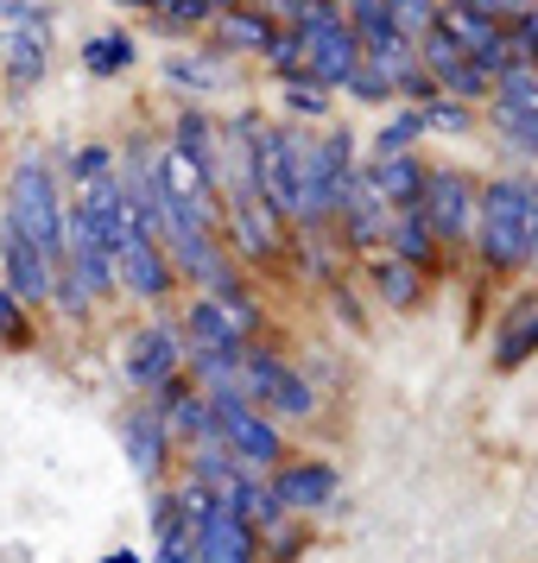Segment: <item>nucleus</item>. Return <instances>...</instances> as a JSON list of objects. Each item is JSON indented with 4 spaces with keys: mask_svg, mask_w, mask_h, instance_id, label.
Returning a JSON list of instances; mask_svg holds the SVG:
<instances>
[{
    "mask_svg": "<svg viewBox=\"0 0 538 563\" xmlns=\"http://www.w3.org/2000/svg\"><path fill=\"white\" fill-rule=\"evenodd\" d=\"M475 254L487 273L538 266V172H501L475 184Z\"/></svg>",
    "mask_w": 538,
    "mask_h": 563,
    "instance_id": "f257e3e1",
    "label": "nucleus"
},
{
    "mask_svg": "<svg viewBox=\"0 0 538 563\" xmlns=\"http://www.w3.org/2000/svg\"><path fill=\"white\" fill-rule=\"evenodd\" d=\"M64 216H70V203H64V184H57L52 158L26 153L13 172H7L0 222L20 234V241H32V247L57 266V260H64Z\"/></svg>",
    "mask_w": 538,
    "mask_h": 563,
    "instance_id": "f03ea898",
    "label": "nucleus"
},
{
    "mask_svg": "<svg viewBox=\"0 0 538 563\" xmlns=\"http://www.w3.org/2000/svg\"><path fill=\"white\" fill-rule=\"evenodd\" d=\"M209 411H216V437H222V450L234 456L241 475H273L285 462V437L260 406L234 399L229 386H222V393H209Z\"/></svg>",
    "mask_w": 538,
    "mask_h": 563,
    "instance_id": "7ed1b4c3",
    "label": "nucleus"
},
{
    "mask_svg": "<svg viewBox=\"0 0 538 563\" xmlns=\"http://www.w3.org/2000/svg\"><path fill=\"white\" fill-rule=\"evenodd\" d=\"M121 380L140 393V399H158L172 380H184V335L172 317H153V323H140L128 335V349H121Z\"/></svg>",
    "mask_w": 538,
    "mask_h": 563,
    "instance_id": "20e7f679",
    "label": "nucleus"
},
{
    "mask_svg": "<svg viewBox=\"0 0 538 563\" xmlns=\"http://www.w3.org/2000/svg\"><path fill=\"white\" fill-rule=\"evenodd\" d=\"M425 229L437 234V247H462L475 234V178L457 165H431L425 172V197H418Z\"/></svg>",
    "mask_w": 538,
    "mask_h": 563,
    "instance_id": "39448f33",
    "label": "nucleus"
},
{
    "mask_svg": "<svg viewBox=\"0 0 538 563\" xmlns=\"http://www.w3.org/2000/svg\"><path fill=\"white\" fill-rule=\"evenodd\" d=\"M108 260H114V291H133L140 305H165L178 291V273H172V260H165V247H158L153 234L133 229Z\"/></svg>",
    "mask_w": 538,
    "mask_h": 563,
    "instance_id": "423d86ee",
    "label": "nucleus"
},
{
    "mask_svg": "<svg viewBox=\"0 0 538 563\" xmlns=\"http://www.w3.org/2000/svg\"><path fill=\"white\" fill-rule=\"evenodd\" d=\"M121 456H128V468L146 487H158L165 475H172V431H165L158 406H146V399H140V406L121 418Z\"/></svg>",
    "mask_w": 538,
    "mask_h": 563,
    "instance_id": "0eeeda50",
    "label": "nucleus"
},
{
    "mask_svg": "<svg viewBox=\"0 0 538 563\" xmlns=\"http://www.w3.org/2000/svg\"><path fill=\"white\" fill-rule=\"evenodd\" d=\"M273 494H279V507L298 519V512H323L336 500V487H342V475H336V462L323 456H285L273 475Z\"/></svg>",
    "mask_w": 538,
    "mask_h": 563,
    "instance_id": "6e6552de",
    "label": "nucleus"
},
{
    "mask_svg": "<svg viewBox=\"0 0 538 563\" xmlns=\"http://www.w3.org/2000/svg\"><path fill=\"white\" fill-rule=\"evenodd\" d=\"M0 285L20 298L26 310H39V305H52V291H57V266L32 241H20V234L0 222Z\"/></svg>",
    "mask_w": 538,
    "mask_h": 563,
    "instance_id": "1a4fd4ad",
    "label": "nucleus"
},
{
    "mask_svg": "<svg viewBox=\"0 0 538 563\" xmlns=\"http://www.w3.org/2000/svg\"><path fill=\"white\" fill-rule=\"evenodd\" d=\"M52 70V13H32L26 26H0V77L13 89H32Z\"/></svg>",
    "mask_w": 538,
    "mask_h": 563,
    "instance_id": "9d476101",
    "label": "nucleus"
},
{
    "mask_svg": "<svg viewBox=\"0 0 538 563\" xmlns=\"http://www.w3.org/2000/svg\"><path fill=\"white\" fill-rule=\"evenodd\" d=\"M197 538H204V512L184 507V494H153V558L146 563H197Z\"/></svg>",
    "mask_w": 538,
    "mask_h": 563,
    "instance_id": "9b49d317",
    "label": "nucleus"
},
{
    "mask_svg": "<svg viewBox=\"0 0 538 563\" xmlns=\"http://www.w3.org/2000/svg\"><path fill=\"white\" fill-rule=\"evenodd\" d=\"M146 406H158L165 431H172V450H190V443L216 437V411H209V393H197L190 380H172L165 393H158V399H146Z\"/></svg>",
    "mask_w": 538,
    "mask_h": 563,
    "instance_id": "f8f14e48",
    "label": "nucleus"
},
{
    "mask_svg": "<svg viewBox=\"0 0 538 563\" xmlns=\"http://www.w3.org/2000/svg\"><path fill=\"white\" fill-rule=\"evenodd\" d=\"M386 222H393V209H386L367 184H355L349 203L336 209L330 229L342 234V247H355V254H386Z\"/></svg>",
    "mask_w": 538,
    "mask_h": 563,
    "instance_id": "ddd939ff",
    "label": "nucleus"
},
{
    "mask_svg": "<svg viewBox=\"0 0 538 563\" xmlns=\"http://www.w3.org/2000/svg\"><path fill=\"white\" fill-rule=\"evenodd\" d=\"M425 172H431V165H425L418 153H399V158H374V165H361V184L399 216V209H418V197H425Z\"/></svg>",
    "mask_w": 538,
    "mask_h": 563,
    "instance_id": "4468645a",
    "label": "nucleus"
},
{
    "mask_svg": "<svg viewBox=\"0 0 538 563\" xmlns=\"http://www.w3.org/2000/svg\"><path fill=\"white\" fill-rule=\"evenodd\" d=\"M165 153H178L197 178L216 184V165H222V121H209L204 108H184L178 121H172V146Z\"/></svg>",
    "mask_w": 538,
    "mask_h": 563,
    "instance_id": "2eb2a0df",
    "label": "nucleus"
},
{
    "mask_svg": "<svg viewBox=\"0 0 538 563\" xmlns=\"http://www.w3.org/2000/svg\"><path fill=\"white\" fill-rule=\"evenodd\" d=\"M197 563H260V538L229 512V500H216L204 512V538H197Z\"/></svg>",
    "mask_w": 538,
    "mask_h": 563,
    "instance_id": "dca6fc26",
    "label": "nucleus"
},
{
    "mask_svg": "<svg viewBox=\"0 0 538 563\" xmlns=\"http://www.w3.org/2000/svg\"><path fill=\"white\" fill-rule=\"evenodd\" d=\"M165 82H172V89H190L197 102H204V96H229L234 89V57H222V52H172L165 57Z\"/></svg>",
    "mask_w": 538,
    "mask_h": 563,
    "instance_id": "f3484780",
    "label": "nucleus"
},
{
    "mask_svg": "<svg viewBox=\"0 0 538 563\" xmlns=\"http://www.w3.org/2000/svg\"><path fill=\"white\" fill-rule=\"evenodd\" d=\"M222 500H229V512L254 538H266L273 526H285V519H292V512L279 507V494H273V482H266V475H234V482L222 487Z\"/></svg>",
    "mask_w": 538,
    "mask_h": 563,
    "instance_id": "a211bd4d",
    "label": "nucleus"
},
{
    "mask_svg": "<svg viewBox=\"0 0 538 563\" xmlns=\"http://www.w3.org/2000/svg\"><path fill=\"white\" fill-rule=\"evenodd\" d=\"M273 20L260 13V7H229V13H216L209 20V38H216V52L222 57H266V45H273Z\"/></svg>",
    "mask_w": 538,
    "mask_h": 563,
    "instance_id": "6ab92c4d",
    "label": "nucleus"
},
{
    "mask_svg": "<svg viewBox=\"0 0 538 563\" xmlns=\"http://www.w3.org/2000/svg\"><path fill=\"white\" fill-rule=\"evenodd\" d=\"M494 367L501 374H513V367H526V361L538 355V298H526V305H513L507 317H501V335H494Z\"/></svg>",
    "mask_w": 538,
    "mask_h": 563,
    "instance_id": "aec40b11",
    "label": "nucleus"
},
{
    "mask_svg": "<svg viewBox=\"0 0 538 563\" xmlns=\"http://www.w3.org/2000/svg\"><path fill=\"white\" fill-rule=\"evenodd\" d=\"M386 254L406 260L411 273H431L443 247H437V234L425 229V216H418V209H399V216L386 222Z\"/></svg>",
    "mask_w": 538,
    "mask_h": 563,
    "instance_id": "412c9836",
    "label": "nucleus"
},
{
    "mask_svg": "<svg viewBox=\"0 0 538 563\" xmlns=\"http://www.w3.org/2000/svg\"><path fill=\"white\" fill-rule=\"evenodd\" d=\"M266 418L273 424H305V418H317V386H310L305 367H285L279 380H273V393H266Z\"/></svg>",
    "mask_w": 538,
    "mask_h": 563,
    "instance_id": "4be33fe9",
    "label": "nucleus"
},
{
    "mask_svg": "<svg viewBox=\"0 0 538 563\" xmlns=\"http://www.w3.org/2000/svg\"><path fill=\"white\" fill-rule=\"evenodd\" d=\"M133 57H140V45H133L128 32H114V26L83 38V70H89V77H128Z\"/></svg>",
    "mask_w": 538,
    "mask_h": 563,
    "instance_id": "5701e85b",
    "label": "nucleus"
},
{
    "mask_svg": "<svg viewBox=\"0 0 538 563\" xmlns=\"http://www.w3.org/2000/svg\"><path fill=\"white\" fill-rule=\"evenodd\" d=\"M367 285H374L381 305H393V310H411L418 298H425V273H411L406 260H393V254H381L374 266H367Z\"/></svg>",
    "mask_w": 538,
    "mask_h": 563,
    "instance_id": "b1692460",
    "label": "nucleus"
},
{
    "mask_svg": "<svg viewBox=\"0 0 538 563\" xmlns=\"http://www.w3.org/2000/svg\"><path fill=\"white\" fill-rule=\"evenodd\" d=\"M487 133L501 140V153L538 165V114H513V108H494V102H487Z\"/></svg>",
    "mask_w": 538,
    "mask_h": 563,
    "instance_id": "393cba45",
    "label": "nucleus"
},
{
    "mask_svg": "<svg viewBox=\"0 0 538 563\" xmlns=\"http://www.w3.org/2000/svg\"><path fill=\"white\" fill-rule=\"evenodd\" d=\"M279 102H285V114L305 128V121H330V89L323 82H310V77H292V82H279Z\"/></svg>",
    "mask_w": 538,
    "mask_h": 563,
    "instance_id": "a878e982",
    "label": "nucleus"
},
{
    "mask_svg": "<svg viewBox=\"0 0 538 563\" xmlns=\"http://www.w3.org/2000/svg\"><path fill=\"white\" fill-rule=\"evenodd\" d=\"M425 140V114L418 108H399V114H386V128L374 133V158H399V153H411Z\"/></svg>",
    "mask_w": 538,
    "mask_h": 563,
    "instance_id": "bb28decb",
    "label": "nucleus"
},
{
    "mask_svg": "<svg viewBox=\"0 0 538 563\" xmlns=\"http://www.w3.org/2000/svg\"><path fill=\"white\" fill-rule=\"evenodd\" d=\"M437 13H443L437 0H386V7H381V20L399 32V38H411V45H418V38L437 26Z\"/></svg>",
    "mask_w": 538,
    "mask_h": 563,
    "instance_id": "cd10ccee",
    "label": "nucleus"
},
{
    "mask_svg": "<svg viewBox=\"0 0 538 563\" xmlns=\"http://www.w3.org/2000/svg\"><path fill=\"white\" fill-rule=\"evenodd\" d=\"M425 114V133H443V140H462V133H475V108L450 102V96H431V102L418 108Z\"/></svg>",
    "mask_w": 538,
    "mask_h": 563,
    "instance_id": "c85d7f7f",
    "label": "nucleus"
},
{
    "mask_svg": "<svg viewBox=\"0 0 538 563\" xmlns=\"http://www.w3.org/2000/svg\"><path fill=\"white\" fill-rule=\"evenodd\" d=\"M209 20H216L209 0H165V7L153 13L158 32H197V26H209Z\"/></svg>",
    "mask_w": 538,
    "mask_h": 563,
    "instance_id": "c756f323",
    "label": "nucleus"
},
{
    "mask_svg": "<svg viewBox=\"0 0 538 563\" xmlns=\"http://www.w3.org/2000/svg\"><path fill=\"white\" fill-rule=\"evenodd\" d=\"M507 38H513V52H519V64H526V70H538V7H532V13H519V20H513V26H507Z\"/></svg>",
    "mask_w": 538,
    "mask_h": 563,
    "instance_id": "7c9ffc66",
    "label": "nucleus"
},
{
    "mask_svg": "<svg viewBox=\"0 0 538 563\" xmlns=\"http://www.w3.org/2000/svg\"><path fill=\"white\" fill-rule=\"evenodd\" d=\"M266 64H273V77H279V82L305 77V70H298V38H292V32H273V45H266Z\"/></svg>",
    "mask_w": 538,
    "mask_h": 563,
    "instance_id": "2f4dec72",
    "label": "nucleus"
},
{
    "mask_svg": "<svg viewBox=\"0 0 538 563\" xmlns=\"http://www.w3.org/2000/svg\"><path fill=\"white\" fill-rule=\"evenodd\" d=\"M342 96H349V102H367V108L393 102V89H386V77H374V70H355V77L342 82Z\"/></svg>",
    "mask_w": 538,
    "mask_h": 563,
    "instance_id": "473e14b6",
    "label": "nucleus"
},
{
    "mask_svg": "<svg viewBox=\"0 0 538 563\" xmlns=\"http://www.w3.org/2000/svg\"><path fill=\"white\" fill-rule=\"evenodd\" d=\"M114 172V153L108 146H83L77 158H70V184H89V178H108Z\"/></svg>",
    "mask_w": 538,
    "mask_h": 563,
    "instance_id": "72a5a7b5",
    "label": "nucleus"
},
{
    "mask_svg": "<svg viewBox=\"0 0 538 563\" xmlns=\"http://www.w3.org/2000/svg\"><path fill=\"white\" fill-rule=\"evenodd\" d=\"M457 7H475L482 20H494V26H513L519 13H532L538 0H457Z\"/></svg>",
    "mask_w": 538,
    "mask_h": 563,
    "instance_id": "f704fd0d",
    "label": "nucleus"
},
{
    "mask_svg": "<svg viewBox=\"0 0 538 563\" xmlns=\"http://www.w3.org/2000/svg\"><path fill=\"white\" fill-rule=\"evenodd\" d=\"M20 335H26V305L0 285V342H20Z\"/></svg>",
    "mask_w": 538,
    "mask_h": 563,
    "instance_id": "c9c22d12",
    "label": "nucleus"
},
{
    "mask_svg": "<svg viewBox=\"0 0 538 563\" xmlns=\"http://www.w3.org/2000/svg\"><path fill=\"white\" fill-rule=\"evenodd\" d=\"M96 563H146L140 551H108V558H96Z\"/></svg>",
    "mask_w": 538,
    "mask_h": 563,
    "instance_id": "e433bc0d",
    "label": "nucleus"
},
{
    "mask_svg": "<svg viewBox=\"0 0 538 563\" xmlns=\"http://www.w3.org/2000/svg\"><path fill=\"white\" fill-rule=\"evenodd\" d=\"M114 7H140V13H158L165 0H114Z\"/></svg>",
    "mask_w": 538,
    "mask_h": 563,
    "instance_id": "4c0bfd02",
    "label": "nucleus"
},
{
    "mask_svg": "<svg viewBox=\"0 0 538 563\" xmlns=\"http://www.w3.org/2000/svg\"><path fill=\"white\" fill-rule=\"evenodd\" d=\"M209 7H216V13H229V7H254V0H209Z\"/></svg>",
    "mask_w": 538,
    "mask_h": 563,
    "instance_id": "58836bf2",
    "label": "nucleus"
}]
</instances>
